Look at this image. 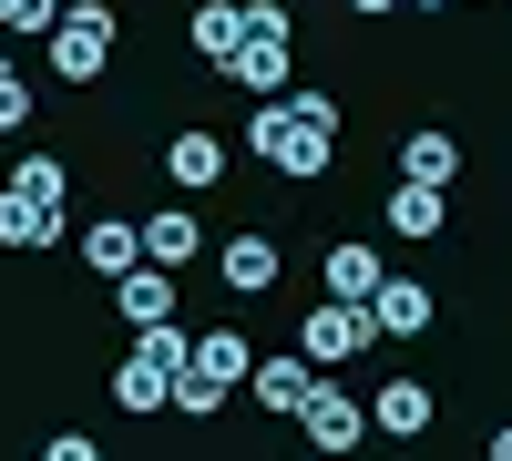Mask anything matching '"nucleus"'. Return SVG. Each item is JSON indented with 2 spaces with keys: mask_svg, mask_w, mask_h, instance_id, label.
<instances>
[{
  "mask_svg": "<svg viewBox=\"0 0 512 461\" xmlns=\"http://www.w3.org/2000/svg\"><path fill=\"white\" fill-rule=\"evenodd\" d=\"M369 339H379L369 298H318L308 318H297V349H308V359H359Z\"/></svg>",
  "mask_w": 512,
  "mask_h": 461,
  "instance_id": "1",
  "label": "nucleus"
},
{
  "mask_svg": "<svg viewBox=\"0 0 512 461\" xmlns=\"http://www.w3.org/2000/svg\"><path fill=\"white\" fill-rule=\"evenodd\" d=\"M297 431H308L318 451H359V441H369V400L338 390V380H308V400H297Z\"/></svg>",
  "mask_w": 512,
  "mask_h": 461,
  "instance_id": "2",
  "label": "nucleus"
},
{
  "mask_svg": "<svg viewBox=\"0 0 512 461\" xmlns=\"http://www.w3.org/2000/svg\"><path fill=\"white\" fill-rule=\"evenodd\" d=\"M103 62H113V11H93V0H82V11H52V72L93 82Z\"/></svg>",
  "mask_w": 512,
  "mask_h": 461,
  "instance_id": "3",
  "label": "nucleus"
},
{
  "mask_svg": "<svg viewBox=\"0 0 512 461\" xmlns=\"http://www.w3.org/2000/svg\"><path fill=\"white\" fill-rule=\"evenodd\" d=\"M369 318H379V339H420L441 308H431V287H420V277H379V287H369Z\"/></svg>",
  "mask_w": 512,
  "mask_h": 461,
  "instance_id": "4",
  "label": "nucleus"
},
{
  "mask_svg": "<svg viewBox=\"0 0 512 461\" xmlns=\"http://www.w3.org/2000/svg\"><path fill=\"white\" fill-rule=\"evenodd\" d=\"M164 175H175L185 195H205V185H216V175H226V144H216V134H205V123H185V134H175V144H164Z\"/></svg>",
  "mask_w": 512,
  "mask_h": 461,
  "instance_id": "5",
  "label": "nucleus"
},
{
  "mask_svg": "<svg viewBox=\"0 0 512 461\" xmlns=\"http://www.w3.org/2000/svg\"><path fill=\"white\" fill-rule=\"evenodd\" d=\"M113 298H123V318H134V328H154V318H175V267H154V257H134V267H123V287H113Z\"/></svg>",
  "mask_w": 512,
  "mask_h": 461,
  "instance_id": "6",
  "label": "nucleus"
},
{
  "mask_svg": "<svg viewBox=\"0 0 512 461\" xmlns=\"http://www.w3.org/2000/svg\"><path fill=\"white\" fill-rule=\"evenodd\" d=\"M0 246H62V205H41L21 185H0Z\"/></svg>",
  "mask_w": 512,
  "mask_h": 461,
  "instance_id": "7",
  "label": "nucleus"
},
{
  "mask_svg": "<svg viewBox=\"0 0 512 461\" xmlns=\"http://www.w3.org/2000/svg\"><path fill=\"white\" fill-rule=\"evenodd\" d=\"M134 236H144V257H154V267H195V257H205V226L185 216V205H164V216H144Z\"/></svg>",
  "mask_w": 512,
  "mask_h": 461,
  "instance_id": "8",
  "label": "nucleus"
},
{
  "mask_svg": "<svg viewBox=\"0 0 512 461\" xmlns=\"http://www.w3.org/2000/svg\"><path fill=\"white\" fill-rule=\"evenodd\" d=\"M226 287H236V298H267V287H277V236H226Z\"/></svg>",
  "mask_w": 512,
  "mask_h": 461,
  "instance_id": "9",
  "label": "nucleus"
},
{
  "mask_svg": "<svg viewBox=\"0 0 512 461\" xmlns=\"http://www.w3.org/2000/svg\"><path fill=\"white\" fill-rule=\"evenodd\" d=\"M400 175L410 185H451L461 175V144L451 134H400Z\"/></svg>",
  "mask_w": 512,
  "mask_h": 461,
  "instance_id": "10",
  "label": "nucleus"
},
{
  "mask_svg": "<svg viewBox=\"0 0 512 461\" xmlns=\"http://www.w3.org/2000/svg\"><path fill=\"white\" fill-rule=\"evenodd\" d=\"M379 277H390V267H379V246H359V236L328 246V298H369Z\"/></svg>",
  "mask_w": 512,
  "mask_h": 461,
  "instance_id": "11",
  "label": "nucleus"
},
{
  "mask_svg": "<svg viewBox=\"0 0 512 461\" xmlns=\"http://www.w3.org/2000/svg\"><path fill=\"white\" fill-rule=\"evenodd\" d=\"M369 421H379V431H400V441H410V431H431V390H420V380H390V390L369 400Z\"/></svg>",
  "mask_w": 512,
  "mask_h": 461,
  "instance_id": "12",
  "label": "nucleus"
},
{
  "mask_svg": "<svg viewBox=\"0 0 512 461\" xmlns=\"http://www.w3.org/2000/svg\"><path fill=\"white\" fill-rule=\"evenodd\" d=\"M379 216H390V236H441V185H410L400 175V195L379 205Z\"/></svg>",
  "mask_w": 512,
  "mask_h": 461,
  "instance_id": "13",
  "label": "nucleus"
},
{
  "mask_svg": "<svg viewBox=\"0 0 512 461\" xmlns=\"http://www.w3.org/2000/svg\"><path fill=\"white\" fill-rule=\"evenodd\" d=\"M246 380H256V400H267V410H297V400H308V380H318V369H308V359H256Z\"/></svg>",
  "mask_w": 512,
  "mask_h": 461,
  "instance_id": "14",
  "label": "nucleus"
},
{
  "mask_svg": "<svg viewBox=\"0 0 512 461\" xmlns=\"http://www.w3.org/2000/svg\"><path fill=\"white\" fill-rule=\"evenodd\" d=\"M164 410H185V421H216V410H226V380H216V369H175V390H164Z\"/></svg>",
  "mask_w": 512,
  "mask_h": 461,
  "instance_id": "15",
  "label": "nucleus"
},
{
  "mask_svg": "<svg viewBox=\"0 0 512 461\" xmlns=\"http://www.w3.org/2000/svg\"><path fill=\"white\" fill-rule=\"evenodd\" d=\"M236 41H246V11H236V0H205V11H195V52L226 72V52H236Z\"/></svg>",
  "mask_w": 512,
  "mask_h": 461,
  "instance_id": "16",
  "label": "nucleus"
},
{
  "mask_svg": "<svg viewBox=\"0 0 512 461\" xmlns=\"http://www.w3.org/2000/svg\"><path fill=\"white\" fill-rule=\"evenodd\" d=\"M195 369H216V380L236 390V380H246V369H256V349L236 339V328H205V339H195Z\"/></svg>",
  "mask_w": 512,
  "mask_h": 461,
  "instance_id": "17",
  "label": "nucleus"
},
{
  "mask_svg": "<svg viewBox=\"0 0 512 461\" xmlns=\"http://www.w3.org/2000/svg\"><path fill=\"white\" fill-rule=\"evenodd\" d=\"M82 257H93L103 277H123V267L144 257V236H134V226H93V236H82Z\"/></svg>",
  "mask_w": 512,
  "mask_h": 461,
  "instance_id": "18",
  "label": "nucleus"
},
{
  "mask_svg": "<svg viewBox=\"0 0 512 461\" xmlns=\"http://www.w3.org/2000/svg\"><path fill=\"white\" fill-rule=\"evenodd\" d=\"M11 185H21V195H41V205H62V185H72V175H62V164H52V154H31V164H21V175H11Z\"/></svg>",
  "mask_w": 512,
  "mask_h": 461,
  "instance_id": "19",
  "label": "nucleus"
},
{
  "mask_svg": "<svg viewBox=\"0 0 512 461\" xmlns=\"http://www.w3.org/2000/svg\"><path fill=\"white\" fill-rule=\"evenodd\" d=\"M21 123H31V82L0 62V134H21Z\"/></svg>",
  "mask_w": 512,
  "mask_h": 461,
  "instance_id": "20",
  "label": "nucleus"
},
{
  "mask_svg": "<svg viewBox=\"0 0 512 461\" xmlns=\"http://www.w3.org/2000/svg\"><path fill=\"white\" fill-rule=\"evenodd\" d=\"M0 31H52V0H0Z\"/></svg>",
  "mask_w": 512,
  "mask_h": 461,
  "instance_id": "21",
  "label": "nucleus"
},
{
  "mask_svg": "<svg viewBox=\"0 0 512 461\" xmlns=\"http://www.w3.org/2000/svg\"><path fill=\"white\" fill-rule=\"evenodd\" d=\"M349 11H369V21H379V11H400V0H349Z\"/></svg>",
  "mask_w": 512,
  "mask_h": 461,
  "instance_id": "22",
  "label": "nucleus"
},
{
  "mask_svg": "<svg viewBox=\"0 0 512 461\" xmlns=\"http://www.w3.org/2000/svg\"><path fill=\"white\" fill-rule=\"evenodd\" d=\"M420 11H451V0H420Z\"/></svg>",
  "mask_w": 512,
  "mask_h": 461,
  "instance_id": "23",
  "label": "nucleus"
}]
</instances>
